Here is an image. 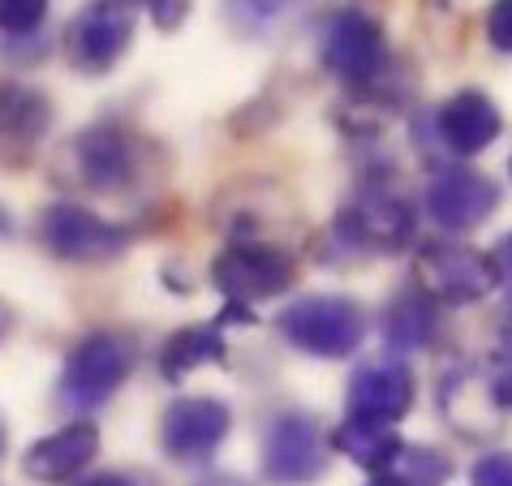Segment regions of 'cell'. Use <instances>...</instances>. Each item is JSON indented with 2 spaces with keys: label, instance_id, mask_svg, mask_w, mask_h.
<instances>
[{
  "label": "cell",
  "instance_id": "1",
  "mask_svg": "<svg viewBox=\"0 0 512 486\" xmlns=\"http://www.w3.org/2000/svg\"><path fill=\"white\" fill-rule=\"evenodd\" d=\"M147 155H151L147 142L130 125H117V121L87 125V130L69 142L74 181L95 194H125L130 185H138L142 168H147Z\"/></svg>",
  "mask_w": 512,
  "mask_h": 486
},
{
  "label": "cell",
  "instance_id": "2",
  "mask_svg": "<svg viewBox=\"0 0 512 486\" xmlns=\"http://www.w3.org/2000/svg\"><path fill=\"white\" fill-rule=\"evenodd\" d=\"M134 370V340L121 332H91L82 336L61 370V405L69 413L99 409L117 396V388Z\"/></svg>",
  "mask_w": 512,
  "mask_h": 486
},
{
  "label": "cell",
  "instance_id": "3",
  "mask_svg": "<svg viewBox=\"0 0 512 486\" xmlns=\"http://www.w3.org/2000/svg\"><path fill=\"white\" fill-rule=\"evenodd\" d=\"M276 327L289 345H297L302 353H315V357H349L366 336V319L358 302L327 297V293L297 297L293 306H284Z\"/></svg>",
  "mask_w": 512,
  "mask_h": 486
},
{
  "label": "cell",
  "instance_id": "4",
  "mask_svg": "<svg viewBox=\"0 0 512 486\" xmlns=\"http://www.w3.org/2000/svg\"><path fill=\"white\" fill-rule=\"evenodd\" d=\"M138 31V5L134 0H91L74 13L65 26V56L78 74L99 78L121 61Z\"/></svg>",
  "mask_w": 512,
  "mask_h": 486
},
{
  "label": "cell",
  "instance_id": "5",
  "mask_svg": "<svg viewBox=\"0 0 512 486\" xmlns=\"http://www.w3.org/2000/svg\"><path fill=\"white\" fill-rule=\"evenodd\" d=\"M323 65L353 91L379 87L388 74V31L375 13L366 9H340L332 13L323 31Z\"/></svg>",
  "mask_w": 512,
  "mask_h": 486
},
{
  "label": "cell",
  "instance_id": "6",
  "mask_svg": "<svg viewBox=\"0 0 512 486\" xmlns=\"http://www.w3.org/2000/svg\"><path fill=\"white\" fill-rule=\"evenodd\" d=\"M211 284L224 293V302L254 306L267 297H280L297 284V259L284 246H267V241H241L229 246L211 263Z\"/></svg>",
  "mask_w": 512,
  "mask_h": 486
},
{
  "label": "cell",
  "instance_id": "7",
  "mask_svg": "<svg viewBox=\"0 0 512 486\" xmlns=\"http://www.w3.org/2000/svg\"><path fill=\"white\" fill-rule=\"evenodd\" d=\"M409 237H414V207L383 185H362L336 216V241L349 250L396 254L409 246Z\"/></svg>",
  "mask_w": 512,
  "mask_h": 486
},
{
  "label": "cell",
  "instance_id": "8",
  "mask_svg": "<svg viewBox=\"0 0 512 486\" xmlns=\"http://www.w3.org/2000/svg\"><path fill=\"white\" fill-rule=\"evenodd\" d=\"M39 246H44L52 259H65V263H108L125 254L130 246V228L125 224H108L99 220L95 211L78 207V203H52L39 211Z\"/></svg>",
  "mask_w": 512,
  "mask_h": 486
},
{
  "label": "cell",
  "instance_id": "9",
  "mask_svg": "<svg viewBox=\"0 0 512 486\" xmlns=\"http://www.w3.org/2000/svg\"><path fill=\"white\" fill-rule=\"evenodd\" d=\"M327 443L323 426L310 413H280L263 435V474L276 486H310L327 474Z\"/></svg>",
  "mask_w": 512,
  "mask_h": 486
},
{
  "label": "cell",
  "instance_id": "10",
  "mask_svg": "<svg viewBox=\"0 0 512 486\" xmlns=\"http://www.w3.org/2000/svg\"><path fill=\"white\" fill-rule=\"evenodd\" d=\"M418 289L431 302L469 306L495 289V263L457 241H426L418 246Z\"/></svg>",
  "mask_w": 512,
  "mask_h": 486
},
{
  "label": "cell",
  "instance_id": "11",
  "mask_svg": "<svg viewBox=\"0 0 512 486\" xmlns=\"http://www.w3.org/2000/svg\"><path fill=\"white\" fill-rule=\"evenodd\" d=\"M500 203V190H495L491 177L474 173V168H439V173L426 181L422 190V207L439 228L448 233H474Z\"/></svg>",
  "mask_w": 512,
  "mask_h": 486
},
{
  "label": "cell",
  "instance_id": "12",
  "mask_svg": "<svg viewBox=\"0 0 512 486\" xmlns=\"http://www.w3.org/2000/svg\"><path fill=\"white\" fill-rule=\"evenodd\" d=\"M233 413L216 396H181L164 409L160 443L173 461H207L229 439Z\"/></svg>",
  "mask_w": 512,
  "mask_h": 486
},
{
  "label": "cell",
  "instance_id": "13",
  "mask_svg": "<svg viewBox=\"0 0 512 486\" xmlns=\"http://www.w3.org/2000/svg\"><path fill=\"white\" fill-rule=\"evenodd\" d=\"M48 130H52L48 95L26 87V82L0 78V168L31 164Z\"/></svg>",
  "mask_w": 512,
  "mask_h": 486
},
{
  "label": "cell",
  "instance_id": "14",
  "mask_svg": "<svg viewBox=\"0 0 512 486\" xmlns=\"http://www.w3.org/2000/svg\"><path fill=\"white\" fill-rule=\"evenodd\" d=\"M409 409H414V375H409V366L383 357V362H366V366L353 370V379H349V418L396 426Z\"/></svg>",
  "mask_w": 512,
  "mask_h": 486
},
{
  "label": "cell",
  "instance_id": "15",
  "mask_svg": "<svg viewBox=\"0 0 512 486\" xmlns=\"http://www.w3.org/2000/svg\"><path fill=\"white\" fill-rule=\"evenodd\" d=\"M99 456V426L95 422H69L61 431L35 439L22 456L26 478L35 482H69Z\"/></svg>",
  "mask_w": 512,
  "mask_h": 486
},
{
  "label": "cell",
  "instance_id": "16",
  "mask_svg": "<svg viewBox=\"0 0 512 486\" xmlns=\"http://www.w3.org/2000/svg\"><path fill=\"white\" fill-rule=\"evenodd\" d=\"M435 125H439V138L448 142L452 155H478L500 138L504 117L482 91H457L444 108H439Z\"/></svg>",
  "mask_w": 512,
  "mask_h": 486
},
{
  "label": "cell",
  "instance_id": "17",
  "mask_svg": "<svg viewBox=\"0 0 512 486\" xmlns=\"http://www.w3.org/2000/svg\"><path fill=\"white\" fill-rule=\"evenodd\" d=\"M435 332H439V310L422 289H405L383 306V340L392 349H401V353L422 349L435 340Z\"/></svg>",
  "mask_w": 512,
  "mask_h": 486
},
{
  "label": "cell",
  "instance_id": "18",
  "mask_svg": "<svg viewBox=\"0 0 512 486\" xmlns=\"http://www.w3.org/2000/svg\"><path fill=\"white\" fill-rule=\"evenodd\" d=\"M211 362H224V327L216 323H198V327H181L164 340V353H160V375L168 383H181L198 366H211Z\"/></svg>",
  "mask_w": 512,
  "mask_h": 486
},
{
  "label": "cell",
  "instance_id": "19",
  "mask_svg": "<svg viewBox=\"0 0 512 486\" xmlns=\"http://www.w3.org/2000/svg\"><path fill=\"white\" fill-rule=\"evenodd\" d=\"M336 452L349 456L353 465L371 469V474H388V465L396 461L401 452V435L396 426H383V422H362V418H345V426L336 431Z\"/></svg>",
  "mask_w": 512,
  "mask_h": 486
},
{
  "label": "cell",
  "instance_id": "20",
  "mask_svg": "<svg viewBox=\"0 0 512 486\" xmlns=\"http://www.w3.org/2000/svg\"><path fill=\"white\" fill-rule=\"evenodd\" d=\"M392 478H401L405 486H444L452 478V465L444 452L435 448H414V443H401L396 461L388 465Z\"/></svg>",
  "mask_w": 512,
  "mask_h": 486
},
{
  "label": "cell",
  "instance_id": "21",
  "mask_svg": "<svg viewBox=\"0 0 512 486\" xmlns=\"http://www.w3.org/2000/svg\"><path fill=\"white\" fill-rule=\"evenodd\" d=\"M48 18V0H0V31L5 35H35Z\"/></svg>",
  "mask_w": 512,
  "mask_h": 486
},
{
  "label": "cell",
  "instance_id": "22",
  "mask_svg": "<svg viewBox=\"0 0 512 486\" xmlns=\"http://www.w3.org/2000/svg\"><path fill=\"white\" fill-rule=\"evenodd\" d=\"M229 5V18L241 22V26H263V22H272L276 13L289 5V0H224Z\"/></svg>",
  "mask_w": 512,
  "mask_h": 486
},
{
  "label": "cell",
  "instance_id": "23",
  "mask_svg": "<svg viewBox=\"0 0 512 486\" xmlns=\"http://www.w3.org/2000/svg\"><path fill=\"white\" fill-rule=\"evenodd\" d=\"M469 486H512V452H491L482 456L469 474Z\"/></svg>",
  "mask_w": 512,
  "mask_h": 486
},
{
  "label": "cell",
  "instance_id": "24",
  "mask_svg": "<svg viewBox=\"0 0 512 486\" xmlns=\"http://www.w3.org/2000/svg\"><path fill=\"white\" fill-rule=\"evenodd\" d=\"M487 39L495 52H512V0H491L487 9Z\"/></svg>",
  "mask_w": 512,
  "mask_h": 486
},
{
  "label": "cell",
  "instance_id": "25",
  "mask_svg": "<svg viewBox=\"0 0 512 486\" xmlns=\"http://www.w3.org/2000/svg\"><path fill=\"white\" fill-rule=\"evenodd\" d=\"M138 9H147V18L160 26V31H177L190 13V0H134Z\"/></svg>",
  "mask_w": 512,
  "mask_h": 486
},
{
  "label": "cell",
  "instance_id": "26",
  "mask_svg": "<svg viewBox=\"0 0 512 486\" xmlns=\"http://www.w3.org/2000/svg\"><path fill=\"white\" fill-rule=\"evenodd\" d=\"M78 486H155V482L142 474H95V478H82Z\"/></svg>",
  "mask_w": 512,
  "mask_h": 486
},
{
  "label": "cell",
  "instance_id": "27",
  "mask_svg": "<svg viewBox=\"0 0 512 486\" xmlns=\"http://www.w3.org/2000/svg\"><path fill=\"white\" fill-rule=\"evenodd\" d=\"M500 267H504L508 276H512V233L504 237V246H500ZM500 267H495V271H500Z\"/></svg>",
  "mask_w": 512,
  "mask_h": 486
},
{
  "label": "cell",
  "instance_id": "28",
  "mask_svg": "<svg viewBox=\"0 0 512 486\" xmlns=\"http://www.w3.org/2000/svg\"><path fill=\"white\" fill-rule=\"evenodd\" d=\"M366 486H405L401 478H392V474H371V482Z\"/></svg>",
  "mask_w": 512,
  "mask_h": 486
},
{
  "label": "cell",
  "instance_id": "29",
  "mask_svg": "<svg viewBox=\"0 0 512 486\" xmlns=\"http://www.w3.org/2000/svg\"><path fill=\"white\" fill-rule=\"evenodd\" d=\"M504 349L512 353V310L504 314Z\"/></svg>",
  "mask_w": 512,
  "mask_h": 486
},
{
  "label": "cell",
  "instance_id": "30",
  "mask_svg": "<svg viewBox=\"0 0 512 486\" xmlns=\"http://www.w3.org/2000/svg\"><path fill=\"white\" fill-rule=\"evenodd\" d=\"M5 452H9V431H5V422H0V461H5Z\"/></svg>",
  "mask_w": 512,
  "mask_h": 486
},
{
  "label": "cell",
  "instance_id": "31",
  "mask_svg": "<svg viewBox=\"0 0 512 486\" xmlns=\"http://www.w3.org/2000/svg\"><path fill=\"white\" fill-rule=\"evenodd\" d=\"M5 327H9V314H5V310H0V336H5Z\"/></svg>",
  "mask_w": 512,
  "mask_h": 486
},
{
  "label": "cell",
  "instance_id": "32",
  "mask_svg": "<svg viewBox=\"0 0 512 486\" xmlns=\"http://www.w3.org/2000/svg\"><path fill=\"white\" fill-rule=\"evenodd\" d=\"M508 173H512V160H508Z\"/></svg>",
  "mask_w": 512,
  "mask_h": 486
}]
</instances>
